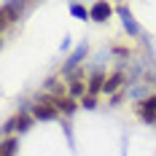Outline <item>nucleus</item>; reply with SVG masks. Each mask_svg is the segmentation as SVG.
I'll list each match as a JSON object with an SVG mask.
<instances>
[{
    "label": "nucleus",
    "instance_id": "nucleus-10",
    "mask_svg": "<svg viewBox=\"0 0 156 156\" xmlns=\"http://www.w3.org/2000/svg\"><path fill=\"white\" fill-rule=\"evenodd\" d=\"M70 14L73 16H78V19H89V8H83V5H81V3H73V5H70Z\"/></svg>",
    "mask_w": 156,
    "mask_h": 156
},
{
    "label": "nucleus",
    "instance_id": "nucleus-11",
    "mask_svg": "<svg viewBox=\"0 0 156 156\" xmlns=\"http://www.w3.org/2000/svg\"><path fill=\"white\" fill-rule=\"evenodd\" d=\"M83 54H86V46L76 48V54H73V57H70V62H67V70H70V67H76V65L81 62V59H83Z\"/></svg>",
    "mask_w": 156,
    "mask_h": 156
},
{
    "label": "nucleus",
    "instance_id": "nucleus-4",
    "mask_svg": "<svg viewBox=\"0 0 156 156\" xmlns=\"http://www.w3.org/2000/svg\"><path fill=\"white\" fill-rule=\"evenodd\" d=\"M110 11H113V5H108V3H94L92 8H89V14H92L94 22H105L110 16Z\"/></svg>",
    "mask_w": 156,
    "mask_h": 156
},
{
    "label": "nucleus",
    "instance_id": "nucleus-12",
    "mask_svg": "<svg viewBox=\"0 0 156 156\" xmlns=\"http://www.w3.org/2000/svg\"><path fill=\"white\" fill-rule=\"evenodd\" d=\"M83 108H94V97H89V94L83 97Z\"/></svg>",
    "mask_w": 156,
    "mask_h": 156
},
{
    "label": "nucleus",
    "instance_id": "nucleus-5",
    "mask_svg": "<svg viewBox=\"0 0 156 156\" xmlns=\"http://www.w3.org/2000/svg\"><path fill=\"white\" fill-rule=\"evenodd\" d=\"M102 89H105V78L100 76V73H94V76L89 78V83H86V94H89V97H94V94L102 92Z\"/></svg>",
    "mask_w": 156,
    "mask_h": 156
},
{
    "label": "nucleus",
    "instance_id": "nucleus-6",
    "mask_svg": "<svg viewBox=\"0 0 156 156\" xmlns=\"http://www.w3.org/2000/svg\"><path fill=\"white\" fill-rule=\"evenodd\" d=\"M121 83H124V76H121V73H113L110 78H105V89H102V92H105V94H113Z\"/></svg>",
    "mask_w": 156,
    "mask_h": 156
},
{
    "label": "nucleus",
    "instance_id": "nucleus-7",
    "mask_svg": "<svg viewBox=\"0 0 156 156\" xmlns=\"http://www.w3.org/2000/svg\"><path fill=\"white\" fill-rule=\"evenodd\" d=\"M83 94H86V83L76 76L73 81H70V97H81V100H83Z\"/></svg>",
    "mask_w": 156,
    "mask_h": 156
},
{
    "label": "nucleus",
    "instance_id": "nucleus-2",
    "mask_svg": "<svg viewBox=\"0 0 156 156\" xmlns=\"http://www.w3.org/2000/svg\"><path fill=\"white\" fill-rule=\"evenodd\" d=\"M30 121H32V116H24V113H22V116H14V119L5 124V137H8L11 132H24V129L30 126Z\"/></svg>",
    "mask_w": 156,
    "mask_h": 156
},
{
    "label": "nucleus",
    "instance_id": "nucleus-3",
    "mask_svg": "<svg viewBox=\"0 0 156 156\" xmlns=\"http://www.w3.org/2000/svg\"><path fill=\"white\" fill-rule=\"evenodd\" d=\"M140 116L145 119V121H156V94H151V97H145L140 102Z\"/></svg>",
    "mask_w": 156,
    "mask_h": 156
},
{
    "label": "nucleus",
    "instance_id": "nucleus-8",
    "mask_svg": "<svg viewBox=\"0 0 156 156\" xmlns=\"http://www.w3.org/2000/svg\"><path fill=\"white\" fill-rule=\"evenodd\" d=\"M119 11H121V16H124V27H126V32H129V35H137V32H140V27L135 24V19L129 16V11H126V8H119Z\"/></svg>",
    "mask_w": 156,
    "mask_h": 156
},
{
    "label": "nucleus",
    "instance_id": "nucleus-9",
    "mask_svg": "<svg viewBox=\"0 0 156 156\" xmlns=\"http://www.w3.org/2000/svg\"><path fill=\"white\" fill-rule=\"evenodd\" d=\"M16 148H19V140H16V137H5V140H3V151H0V156H14Z\"/></svg>",
    "mask_w": 156,
    "mask_h": 156
},
{
    "label": "nucleus",
    "instance_id": "nucleus-1",
    "mask_svg": "<svg viewBox=\"0 0 156 156\" xmlns=\"http://www.w3.org/2000/svg\"><path fill=\"white\" fill-rule=\"evenodd\" d=\"M57 116H59V110L54 108V105H48V102H38V105H32V119L48 121V119H57Z\"/></svg>",
    "mask_w": 156,
    "mask_h": 156
}]
</instances>
